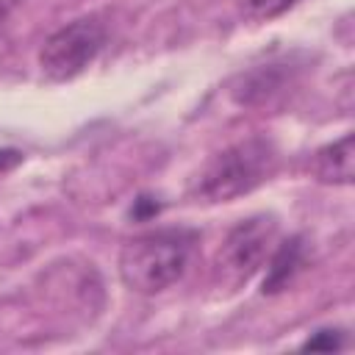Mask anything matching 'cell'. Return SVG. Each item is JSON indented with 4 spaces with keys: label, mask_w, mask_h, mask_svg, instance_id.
Returning <instances> with one entry per match:
<instances>
[{
    "label": "cell",
    "mask_w": 355,
    "mask_h": 355,
    "mask_svg": "<svg viewBox=\"0 0 355 355\" xmlns=\"http://www.w3.org/2000/svg\"><path fill=\"white\" fill-rule=\"evenodd\" d=\"M17 3H19V0H0V28H3V22L8 19V14L14 11Z\"/></svg>",
    "instance_id": "10"
},
{
    "label": "cell",
    "mask_w": 355,
    "mask_h": 355,
    "mask_svg": "<svg viewBox=\"0 0 355 355\" xmlns=\"http://www.w3.org/2000/svg\"><path fill=\"white\" fill-rule=\"evenodd\" d=\"M300 263H302V241L294 236V239L283 241V244L272 252V258H269V263H266L263 294H275V291H280L283 286H288V280H291V275L300 269Z\"/></svg>",
    "instance_id": "6"
},
{
    "label": "cell",
    "mask_w": 355,
    "mask_h": 355,
    "mask_svg": "<svg viewBox=\"0 0 355 355\" xmlns=\"http://www.w3.org/2000/svg\"><path fill=\"white\" fill-rule=\"evenodd\" d=\"M277 225L272 216H250L241 219L225 239L219 250V269L233 283H247L269 258V250L275 244Z\"/></svg>",
    "instance_id": "4"
},
{
    "label": "cell",
    "mask_w": 355,
    "mask_h": 355,
    "mask_svg": "<svg viewBox=\"0 0 355 355\" xmlns=\"http://www.w3.org/2000/svg\"><path fill=\"white\" fill-rule=\"evenodd\" d=\"M344 347V333L341 330H316L305 344H302V349H324V352H333V349H341Z\"/></svg>",
    "instance_id": "8"
},
{
    "label": "cell",
    "mask_w": 355,
    "mask_h": 355,
    "mask_svg": "<svg viewBox=\"0 0 355 355\" xmlns=\"http://www.w3.org/2000/svg\"><path fill=\"white\" fill-rule=\"evenodd\" d=\"M294 3L297 0H236V8L247 22H269L286 14Z\"/></svg>",
    "instance_id": "7"
},
{
    "label": "cell",
    "mask_w": 355,
    "mask_h": 355,
    "mask_svg": "<svg viewBox=\"0 0 355 355\" xmlns=\"http://www.w3.org/2000/svg\"><path fill=\"white\" fill-rule=\"evenodd\" d=\"M19 161H22V153H19V150H14V147H8V150H0V172H8V169H14Z\"/></svg>",
    "instance_id": "9"
},
{
    "label": "cell",
    "mask_w": 355,
    "mask_h": 355,
    "mask_svg": "<svg viewBox=\"0 0 355 355\" xmlns=\"http://www.w3.org/2000/svg\"><path fill=\"white\" fill-rule=\"evenodd\" d=\"M277 164V153L266 139H244L216 153L194 178L191 197L197 202H230L258 189Z\"/></svg>",
    "instance_id": "1"
},
{
    "label": "cell",
    "mask_w": 355,
    "mask_h": 355,
    "mask_svg": "<svg viewBox=\"0 0 355 355\" xmlns=\"http://www.w3.org/2000/svg\"><path fill=\"white\" fill-rule=\"evenodd\" d=\"M313 175L322 183L349 186L355 178V139L352 133L341 136L338 141L324 144L313 158Z\"/></svg>",
    "instance_id": "5"
},
{
    "label": "cell",
    "mask_w": 355,
    "mask_h": 355,
    "mask_svg": "<svg viewBox=\"0 0 355 355\" xmlns=\"http://www.w3.org/2000/svg\"><path fill=\"white\" fill-rule=\"evenodd\" d=\"M194 236L186 230H155L125 241L119 252V277L130 291L158 294L178 283L189 266Z\"/></svg>",
    "instance_id": "2"
},
{
    "label": "cell",
    "mask_w": 355,
    "mask_h": 355,
    "mask_svg": "<svg viewBox=\"0 0 355 355\" xmlns=\"http://www.w3.org/2000/svg\"><path fill=\"white\" fill-rule=\"evenodd\" d=\"M105 44V28L94 17L75 19L64 28H58L39 50V67L42 75L53 83L72 80L80 75L103 50Z\"/></svg>",
    "instance_id": "3"
}]
</instances>
